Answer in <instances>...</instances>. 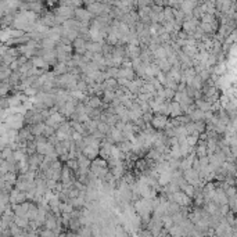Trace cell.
<instances>
[{"instance_id":"cell-2","label":"cell","mask_w":237,"mask_h":237,"mask_svg":"<svg viewBox=\"0 0 237 237\" xmlns=\"http://www.w3.org/2000/svg\"><path fill=\"white\" fill-rule=\"evenodd\" d=\"M169 112H171L172 115H179V114H180V110H179V105H178V103H172V104H171Z\"/></svg>"},{"instance_id":"cell-1","label":"cell","mask_w":237,"mask_h":237,"mask_svg":"<svg viewBox=\"0 0 237 237\" xmlns=\"http://www.w3.org/2000/svg\"><path fill=\"white\" fill-rule=\"evenodd\" d=\"M153 123L155 125L157 128H162L166 125V116H155L154 118Z\"/></svg>"},{"instance_id":"cell-3","label":"cell","mask_w":237,"mask_h":237,"mask_svg":"<svg viewBox=\"0 0 237 237\" xmlns=\"http://www.w3.org/2000/svg\"><path fill=\"white\" fill-rule=\"evenodd\" d=\"M90 105H92V107H99V105H100V100H99V99L90 100Z\"/></svg>"}]
</instances>
